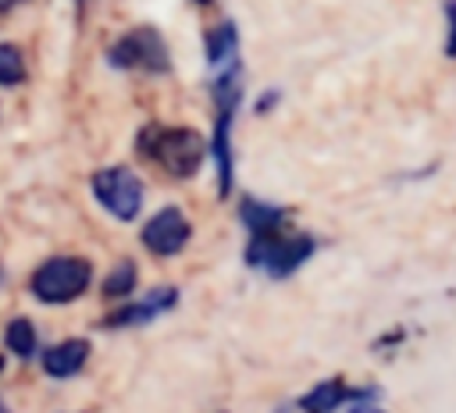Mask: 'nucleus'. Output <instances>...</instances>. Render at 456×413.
Returning a JSON list of instances; mask_svg holds the SVG:
<instances>
[{"label": "nucleus", "mask_w": 456, "mask_h": 413, "mask_svg": "<svg viewBox=\"0 0 456 413\" xmlns=\"http://www.w3.org/2000/svg\"><path fill=\"white\" fill-rule=\"evenodd\" d=\"M445 57H456V0H445Z\"/></svg>", "instance_id": "16"}, {"label": "nucleus", "mask_w": 456, "mask_h": 413, "mask_svg": "<svg viewBox=\"0 0 456 413\" xmlns=\"http://www.w3.org/2000/svg\"><path fill=\"white\" fill-rule=\"evenodd\" d=\"M175 303H178V288H175V285H160V288H150L142 299H132V303H125L121 310H114L103 324H107V328H135V324H150V320H157L160 313H167Z\"/></svg>", "instance_id": "9"}, {"label": "nucleus", "mask_w": 456, "mask_h": 413, "mask_svg": "<svg viewBox=\"0 0 456 413\" xmlns=\"http://www.w3.org/2000/svg\"><path fill=\"white\" fill-rule=\"evenodd\" d=\"M0 370H4V356H0Z\"/></svg>", "instance_id": "19"}, {"label": "nucleus", "mask_w": 456, "mask_h": 413, "mask_svg": "<svg viewBox=\"0 0 456 413\" xmlns=\"http://www.w3.org/2000/svg\"><path fill=\"white\" fill-rule=\"evenodd\" d=\"M25 82V57L14 43H0V85Z\"/></svg>", "instance_id": "15"}, {"label": "nucleus", "mask_w": 456, "mask_h": 413, "mask_svg": "<svg viewBox=\"0 0 456 413\" xmlns=\"http://www.w3.org/2000/svg\"><path fill=\"white\" fill-rule=\"evenodd\" d=\"M363 399H378V388H349L342 377H324L299 399V409L303 413H335V409L363 402Z\"/></svg>", "instance_id": "8"}, {"label": "nucleus", "mask_w": 456, "mask_h": 413, "mask_svg": "<svg viewBox=\"0 0 456 413\" xmlns=\"http://www.w3.org/2000/svg\"><path fill=\"white\" fill-rule=\"evenodd\" d=\"M86 360H89V342L86 338H64L57 345H50L39 363H43V374H50V377L61 381V377L78 374L86 367Z\"/></svg>", "instance_id": "10"}, {"label": "nucleus", "mask_w": 456, "mask_h": 413, "mask_svg": "<svg viewBox=\"0 0 456 413\" xmlns=\"http://www.w3.org/2000/svg\"><path fill=\"white\" fill-rule=\"evenodd\" d=\"M0 4H7V0H0Z\"/></svg>", "instance_id": "21"}, {"label": "nucleus", "mask_w": 456, "mask_h": 413, "mask_svg": "<svg viewBox=\"0 0 456 413\" xmlns=\"http://www.w3.org/2000/svg\"><path fill=\"white\" fill-rule=\"evenodd\" d=\"M89 189H93V199L114 217V221H132L139 217L142 210V182L121 167V164H110V167H100L93 178H89Z\"/></svg>", "instance_id": "6"}, {"label": "nucleus", "mask_w": 456, "mask_h": 413, "mask_svg": "<svg viewBox=\"0 0 456 413\" xmlns=\"http://www.w3.org/2000/svg\"><path fill=\"white\" fill-rule=\"evenodd\" d=\"M135 146H139V157H146L153 167H160L175 182H189L210 153V146L203 142V135L196 128L157 125V121L139 132Z\"/></svg>", "instance_id": "2"}, {"label": "nucleus", "mask_w": 456, "mask_h": 413, "mask_svg": "<svg viewBox=\"0 0 456 413\" xmlns=\"http://www.w3.org/2000/svg\"><path fill=\"white\" fill-rule=\"evenodd\" d=\"M0 413H7V409H4V402H0Z\"/></svg>", "instance_id": "20"}, {"label": "nucleus", "mask_w": 456, "mask_h": 413, "mask_svg": "<svg viewBox=\"0 0 456 413\" xmlns=\"http://www.w3.org/2000/svg\"><path fill=\"white\" fill-rule=\"evenodd\" d=\"M89 285H93V263L86 256H50L28 278V292L46 306L75 303L78 296L89 292Z\"/></svg>", "instance_id": "4"}, {"label": "nucleus", "mask_w": 456, "mask_h": 413, "mask_svg": "<svg viewBox=\"0 0 456 413\" xmlns=\"http://www.w3.org/2000/svg\"><path fill=\"white\" fill-rule=\"evenodd\" d=\"M189 235H192V224H189V217L175 203L164 206V210H157L142 224V246L153 256H175V253H182L185 242H189Z\"/></svg>", "instance_id": "7"}, {"label": "nucleus", "mask_w": 456, "mask_h": 413, "mask_svg": "<svg viewBox=\"0 0 456 413\" xmlns=\"http://www.w3.org/2000/svg\"><path fill=\"white\" fill-rule=\"evenodd\" d=\"M107 64L114 71H142V75H167L171 71V50L164 43V36L150 25L128 28L125 36H118L107 50Z\"/></svg>", "instance_id": "5"}, {"label": "nucleus", "mask_w": 456, "mask_h": 413, "mask_svg": "<svg viewBox=\"0 0 456 413\" xmlns=\"http://www.w3.org/2000/svg\"><path fill=\"white\" fill-rule=\"evenodd\" d=\"M317 242L306 231H264V235H249L246 246V263L264 271L267 278H289L296 274L310 256H314Z\"/></svg>", "instance_id": "3"}, {"label": "nucleus", "mask_w": 456, "mask_h": 413, "mask_svg": "<svg viewBox=\"0 0 456 413\" xmlns=\"http://www.w3.org/2000/svg\"><path fill=\"white\" fill-rule=\"evenodd\" d=\"M135 281H139V271L132 260H118L110 267V274L103 278V296L107 299H128L135 292Z\"/></svg>", "instance_id": "14"}, {"label": "nucleus", "mask_w": 456, "mask_h": 413, "mask_svg": "<svg viewBox=\"0 0 456 413\" xmlns=\"http://www.w3.org/2000/svg\"><path fill=\"white\" fill-rule=\"evenodd\" d=\"M203 53H207L210 71H221L224 64L239 61V32H235V21H221V25L207 28Z\"/></svg>", "instance_id": "12"}, {"label": "nucleus", "mask_w": 456, "mask_h": 413, "mask_svg": "<svg viewBox=\"0 0 456 413\" xmlns=\"http://www.w3.org/2000/svg\"><path fill=\"white\" fill-rule=\"evenodd\" d=\"M214 132H210V157H214V171H217V192L228 196L232 182H235V150H232V128H235V114L242 103V61L224 64L221 71H214Z\"/></svg>", "instance_id": "1"}, {"label": "nucleus", "mask_w": 456, "mask_h": 413, "mask_svg": "<svg viewBox=\"0 0 456 413\" xmlns=\"http://www.w3.org/2000/svg\"><path fill=\"white\" fill-rule=\"evenodd\" d=\"M36 345H39V338H36L32 320L28 317H11L7 328H4V349L14 352L18 360H28L36 352Z\"/></svg>", "instance_id": "13"}, {"label": "nucleus", "mask_w": 456, "mask_h": 413, "mask_svg": "<svg viewBox=\"0 0 456 413\" xmlns=\"http://www.w3.org/2000/svg\"><path fill=\"white\" fill-rule=\"evenodd\" d=\"M349 413H385V409H378V406H374V399H363V402H353V406H349Z\"/></svg>", "instance_id": "17"}, {"label": "nucleus", "mask_w": 456, "mask_h": 413, "mask_svg": "<svg viewBox=\"0 0 456 413\" xmlns=\"http://www.w3.org/2000/svg\"><path fill=\"white\" fill-rule=\"evenodd\" d=\"M285 217H289V210H285V206L264 203V199H256V196H242V203H239V221L246 224V231H249V235L278 231V228H285Z\"/></svg>", "instance_id": "11"}, {"label": "nucleus", "mask_w": 456, "mask_h": 413, "mask_svg": "<svg viewBox=\"0 0 456 413\" xmlns=\"http://www.w3.org/2000/svg\"><path fill=\"white\" fill-rule=\"evenodd\" d=\"M192 4H200V7H207V4H214V0H192Z\"/></svg>", "instance_id": "18"}]
</instances>
